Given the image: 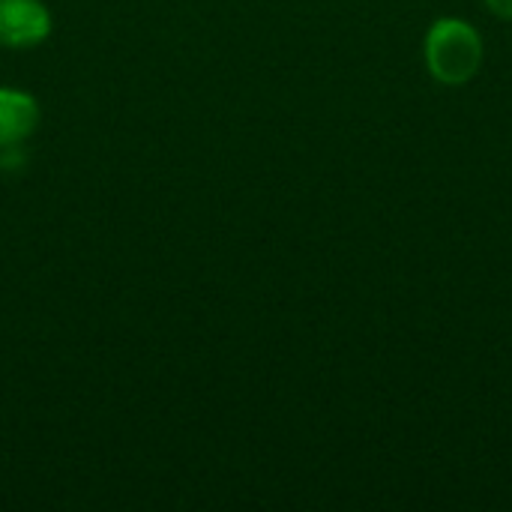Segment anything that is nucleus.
Masks as SVG:
<instances>
[{"label":"nucleus","instance_id":"obj_1","mask_svg":"<svg viewBox=\"0 0 512 512\" xmlns=\"http://www.w3.org/2000/svg\"><path fill=\"white\" fill-rule=\"evenodd\" d=\"M423 54H426L429 75L438 84L462 87L480 72L486 48L474 24L462 18H438L426 33Z\"/></svg>","mask_w":512,"mask_h":512},{"label":"nucleus","instance_id":"obj_2","mask_svg":"<svg viewBox=\"0 0 512 512\" xmlns=\"http://www.w3.org/2000/svg\"><path fill=\"white\" fill-rule=\"evenodd\" d=\"M51 33V12L42 0H0V45L36 48Z\"/></svg>","mask_w":512,"mask_h":512},{"label":"nucleus","instance_id":"obj_3","mask_svg":"<svg viewBox=\"0 0 512 512\" xmlns=\"http://www.w3.org/2000/svg\"><path fill=\"white\" fill-rule=\"evenodd\" d=\"M39 102L15 87H0V153L18 150L39 129Z\"/></svg>","mask_w":512,"mask_h":512},{"label":"nucleus","instance_id":"obj_4","mask_svg":"<svg viewBox=\"0 0 512 512\" xmlns=\"http://www.w3.org/2000/svg\"><path fill=\"white\" fill-rule=\"evenodd\" d=\"M486 6H489L498 18L512 21V0H486Z\"/></svg>","mask_w":512,"mask_h":512}]
</instances>
